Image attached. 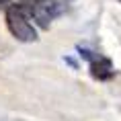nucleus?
<instances>
[{"mask_svg": "<svg viewBox=\"0 0 121 121\" xmlns=\"http://www.w3.org/2000/svg\"><path fill=\"white\" fill-rule=\"evenodd\" d=\"M25 2H33V0H25Z\"/></svg>", "mask_w": 121, "mask_h": 121, "instance_id": "39448f33", "label": "nucleus"}, {"mask_svg": "<svg viewBox=\"0 0 121 121\" xmlns=\"http://www.w3.org/2000/svg\"><path fill=\"white\" fill-rule=\"evenodd\" d=\"M119 2H121V0H119Z\"/></svg>", "mask_w": 121, "mask_h": 121, "instance_id": "0eeeda50", "label": "nucleus"}, {"mask_svg": "<svg viewBox=\"0 0 121 121\" xmlns=\"http://www.w3.org/2000/svg\"><path fill=\"white\" fill-rule=\"evenodd\" d=\"M25 8L43 29H49V23L66 10V4H60L56 0H33V2H27Z\"/></svg>", "mask_w": 121, "mask_h": 121, "instance_id": "f03ea898", "label": "nucleus"}, {"mask_svg": "<svg viewBox=\"0 0 121 121\" xmlns=\"http://www.w3.org/2000/svg\"><path fill=\"white\" fill-rule=\"evenodd\" d=\"M6 25H8V31L13 33V37L17 41H23V43L37 41V31H35L31 19L27 14L25 6H21V4H8L6 6Z\"/></svg>", "mask_w": 121, "mask_h": 121, "instance_id": "f257e3e1", "label": "nucleus"}, {"mask_svg": "<svg viewBox=\"0 0 121 121\" xmlns=\"http://www.w3.org/2000/svg\"><path fill=\"white\" fill-rule=\"evenodd\" d=\"M66 2H70V0H66Z\"/></svg>", "mask_w": 121, "mask_h": 121, "instance_id": "423d86ee", "label": "nucleus"}, {"mask_svg": "<svg viewBox=\"0 0 121 121\" xmlns=\"http://www.w3.org/2000/svg\"><path fill=\"white\" fill-rule=\"evenodd\" d=\"M78 51H80V56H82L84 60H88L90 74H92L95 80H109V78L115 74L113 64H111L109 57H103V56H99V53H92V51L84 49V47H78Z\"/></svg>", "mask_w": 121, "mask_h": 121, "instance_id": "7ed1b4c3", "label": "nucleus"}, {"mask_svg": "<svg viewBox=\"0 0 121 121\" xmlns=\"http://www.w3.org/2000/svg\"><path fill=\"white\" fill-rule=\"evenodd\" d=\"M4 6H8V0H0V8H4Z\"/></svg>", "mask_w": 121, "mask_h": 121, "instance_id": "20e7f679", "label": "nucleus"}]
</instances>
